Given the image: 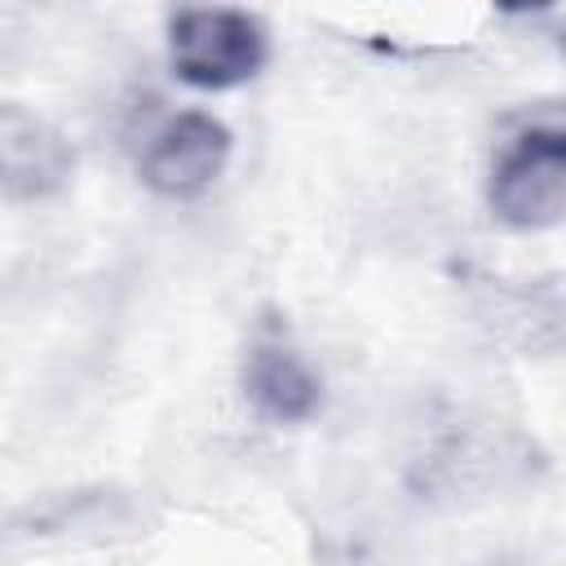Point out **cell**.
Returning a JSON list of instances; mask_svg holds the SVG:
<instances>
[{
  "mask_svg": "<svg viewBox=\"0 0 566 566\" xmlns=\"http://www.w3.org/2000/svg\"><path fill=\"white\" fill-rule=\"evenodd\" d=\"M234 150L230 128L208 111H177L146 128L137 150V177L164 199H199L217 186Z\"/></svg>",
  "mask_w": 566,
  "mask_h": 566,
  "instance_id": "cell-4",
  "label": "cell"
},
{
  "mask_svg": "<svg viewBox=\"0 0 566 566\" xmlns=\"http://www.w3.org/2000/svg\"><path fill=\"white\" fill-rule=\"evenodd\" d=\"M75 172L71 142L40 119L35 111L4 102L0 106V186L9 203H35L57 195Z\"/></svg>",
  "mask_w": 566,
  "mask_h": 566,
  "instance_id": "cell-6",
  "label": "cell"
},
{
  "mask_svg": "<svg viewBox=\"0 0 566 566\" xmlns=\"http://www.w3.org/2000/svg\"><path fill=\"white\" fill-rule=\"evenodd\" d=\"M270 57L265 22L248 9L203 4L177 9L168 18V66L181 84L203 93H226L261 75Z\"/></svg>",
  "mask_w": 566,
  "mask_h": 566,
  "instance_id": "cell-2",
  "label": "cell"
},
{
  "mask_svg": "<svg viewBox=\"0 0 566 566\" xmlns=\"http://www.w3.org/2000/svg\"><path fill=\"white\" fill-rule=\"evenodd\" d=\"M486 208L509 230L566 221V115L522 119L491 155Z\"/></svg>",
  "mask_w": 566,
  "mask_h": 566,
  "instance_id": "cell-1",
  "label": "cell"
},
{
  "mask_svg": "<svg viewBox=\"0 0 566 566\" xmlns=\"http://www.w3.org/2000/svg\"><path fill=\"white\" fill-rule=\"evenodd\" d=\"M133 513V500L119 491H66V495H49L40 504H27L9 517V539L18 535H111L124 531Z\"/></svg>",
  "mask_w": 566,
  "mask_h": 566,
  "instance_id": "cell-8",
  "label": "cell"
},
{
  "mask_svg": "<svg viewBox=\"0 0 566 566\" xmlns=\"http://www.w3.org/2000/svg\"><path fill=\"white\" fill-rule=\"evenodd\" d=\"M522 460L526 451L517 438L495 424H447L416 451L407 486L429 504H460L495 491Z\"/></svg>",
  "mask_w": 566,
  "mask_h": 566,
  "instance_id": "cell-3",
  "label": "cell"
},
{
  "mask_svg": "<svg viewBox=\"0 0 566 566\" xmlns=\"http://www.w3.org/2000/svg\"><path fill=\"white\" fill-rule=\"evenodd\" d=\"M239 389L256 416L274 424H305L323 407V376L279 332H261L239 367Z\"/></svg>",
  "mask_w": 566,
  "mask_h": 566,
  "instance_id": "cell-7",
  "label": "cell"
},
{
  "mask_svg": "<svg viewBox=\"0 0 566 566\" xmlns=\"http://www.w3.org/2000/svg\"><path fill=\"white\" fill-rule=\"evenodd\" d=\"M473 314L491 332V340L517 354H562L566 349V287L553 279L522 283H482L473 292Z\"/></svg>",
  "mask_w": 566,
  "mask_h": 566,
  "instance_id": "cell-5",
  "label": "cell"
}]
</instances>
